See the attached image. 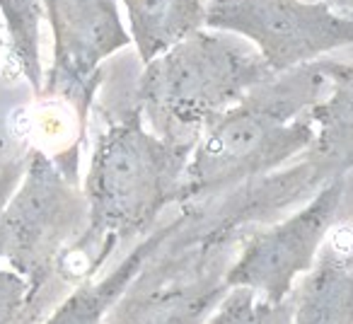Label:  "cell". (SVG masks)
<instances>
[{"label":"cell","instance_id":"1","mask_svg":"<svg viewBox=\"0 0 353 324\" xmlns=\"http://www.w3.org/2000/svg\"><path fill=\"white\" fill-rule=\"evenodd\" d=\"M194 145L155 136L136 102L119 119H107L83 184L88 227L68 250L63 269L80 259V281L94 279L119 245L155 227L157 216L179 203Z\"/></svg>","mask_w":353,"mask_h":324},{"label":"cell","instance_id":"7","mask_svg":"<svg viewBox=\"0 0 353 324\" xmlns=\"http://www.w3.org/2000/svg\"><path fill=\"white\" fill-rule=\"evenodd\" d=\"M44 20L54 34V61L44 73L39 102L59 99L75 112L80 136L102 85V63L131 46L117 0H41Z\"/></svg>","mask_w":353,"mask_h":324},{"label":"cell","instance_id":"14","mask_svg":"<svg viewBox=\"0 0 353 324\" xmlns=\"http://www.w3.org/2000/svg\"><path fill=\"white\" fill-rule=\"evenodd\" d=\"M293 293L283 303H269L250 288H230L206 324H290Z\"/></svg>","mask_w":353,"mask_h":324},{"label":"cell","instance_id":"16","mask_svg":"<svg viewBox=\"0 0 353 324\" xmlns=\"http://www.w3.org/2000/svg\"><path fill=\"white\" fill-rule=\"evenodd\" d=\"M312 3H327L334 12H339L341 17L353 20V0H312Z\"/></svg>","mask_w":353,"mask_h":324},{"label":"cell","instance_id":"2","mask_svg":"<svg viewBox=\"0 0 353 324\" xmlns=\"http://www.w3.org/2000/svg\"><path fill=\"white\" fill-rule=\"evenodd\" d=\"M329 92L324 61L276 73L228 112L213 119L196 141L179 203L216 199L252 179L276 172L307 152L314 141L310 109Z\"/></svg>","mask_w":353,"mask_h":324},{"label":"cell","instance_id":"10","mask_svg":"<svg viewBox=\"0 0 353 324\" xmlns=\"http://www.w3.org/2000/svg\"><path fill=\"white\" fill-rule=\"evenodd\" d=\"M179 216L172 218L167 225H160L155 232L141 240L123 261H119L117 269L104 279H85L78 288L61 300L59 307L49 314L41 324H104L114 305L121 300L143 266L150 261V256L165 245V240L176 230Z\"/></svg>","mask_w":353,"mask_h":324},{"label":"cell","instance_id":"15","mask_svg":"<svg viewBox=\"0 0 353 324\" xmlns=\"http://www.w3.org/2000/svg\"><path fill=\"white\" fill-rule=\"evenodd\" d=\"M27 281L0 264V324H30L27 319Z\"/></svg>","mask_w":353,"mask_h":324},{"label":"cell","instance_id":"11","mask_svg":"<svg viewBox=\"0 0 353 324\" xmlns=\"http://www.w3.org/2000/svg\"><path fill=\"white\" fill-rule=\"evenodd\" d=\"M123 8L143 65L206 27L203 0H123Z\"/></svg>","mask_w":353,"mask_h":324},{"label":"cell","instance_id":"9","mask_svg":"<svg viewBox=\"0 0 353 324\" xmlns=\"http://www.w3.org/2000/svg\"><path fill=\"white\" fill-rule=\"evenodd\" d=\"M324 73L329 92L307 112L314 141L305 160L329 182L353 170V61H324Z\"/></svg>","mask_w":353,"mask_h":324},{"label":"cell","instance_id":"12","mask_svg":"<svg viewBox=\"0 0 353 324\" xmlns=\"http://www.w3.org/2000/svg\"><path fill=\"white\" fill-rule=\"evenodd\" d=\"M290 324H353V259L322 254L293 288Z\"/></svg>","mask_w":353,"mask_h":324},{"label":"cell","instance_id":"6","mask_svg":"<svg viewBox=\"0 0 353 324\" xmlns=\"http://www.w3.org/2000/svg\"><path fill=\"white\" fill-rule=\"evenodd\" d=\"M206 27L247 39L274 73L353 46V20L312 0H203Z\"/></svg>","mask_w":353,"mask_h":324},{"label":"cell","instance_id":"4","mask_svg":"<svg viewBox=\"0 0 353 324\" xmlns=\"http://www.w3.org/2000/svg\"><path fill=\"white\" fill-rule=\"evenodd\" d=\"M80 174H70L41 148H30L17 194L0 208V261L27 281V319L37 324L54 303V281L88 227Z\"/></svg>","mask_w":353,"mask_h":324},{"label":"cell","instance_id":"17","mask_svg":"<svg viewBox=\"0 0 353 324\" xmlns=\"http://www.w3.org/2000/svg\"><path fill=\"white\" fill-rule=\"evenodd\" d=\"M3 46H6V39H3V34H0V49H3Z\"/></svg>","mask_w":353,"mask_h":324},{"label":"cell","instance_id":"5","mask_svg":"<svg viewBox=\"0 0 353 324\" xmlns=\"http://www.w3.org/2000/svg\"><path fill=\"white\" fill-rule=\"evenodd\" d=\"M228 245H208L187 230L172 232L109 312L104 324H206L228 293Z\"/></svg>","mask_w":353,"mask_h":324},{"label":"cell","instance_id":"13","mask_svg":"<svg viewBox=\"0 0 353 324\" xmlns=\"http://www.w3.org/2000/svg\"><path fill=\"white\" fill-rule=\"evenodd\" d=\"M0 12L6 20L8 46L20 73L30 83L39 99L44 88V63H41V22L44 3L41 0H0Z\"/></svg>","mask_w":353,"mask_h":324},{"label":"cell","instance_id":"3","mask_svg":"<svg viewBox=\"0 0 353 324\" xmlns=\"http://www.w3.org/2000/svg\"><path fill=\"white\" fill-rule=\"evenodd\" d=\"M274 75L247 39L201 30L143 65L133 102L155 136L196 143L213 119Z\"/></svg>","mask_w":353,"mask_h":324},{"label":"cell","instance_id":"8","mask_svg":"<svg viewBox=\"0 0 353 324\" xmlns=\"http://www.w3.org/2000/svg\"><path fill=\"white\" fill-rule=\"evenodd\" d=\"M346 192V174L329 179L300 211L247 237L240 256L228 266V288H250L269 303H283L298 276L314 266Z\"/></svg>","mask_w":353,"mask_h":324}]
</instances>
